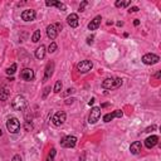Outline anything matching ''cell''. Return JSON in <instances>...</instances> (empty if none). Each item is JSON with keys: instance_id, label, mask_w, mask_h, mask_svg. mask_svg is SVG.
<instances>
[{"instance_id": "1", "label": "cell", "mask_w": 161, "mask_h": 161, "mask_svg": "<svg viewBox=\"0 0 161 161\" xmlns=\"http://www.w3.org/2000/svg\"><path fill=\"white\" fill-rule=\"evenodd\" d=\"M122 79L121 78H106L102 82V87L105 90H116V88L121 87Z\"/></svg>"}, {"instance_id": "2", "label": "cell", "mask_w": 161, "mask_h": 161, "mask_svg": "<svg viewBox=\"0 0 161 161\" xmlns=\"http://www.w3.org/2000/svg\"><path fill=\"white\" fill-rule=\"evenodd\" d=\"M11 107L17 111H23L27 107V100L24 96H17L14 100L11 101Z\"/></svg>"}, {"instance_id": "3", "label": "cell", "mask_w": 161, "mask_h": 161, "mask_svg": "<svg viewBox=\"0 0 161 161\" xmlns=\"http://www.w3.org/2000/svg\"><path fill=\"white\" fill-rule=\"evenodd\" d=\"M6 128H8L9 132L11 134H17V132L20 130V122H19L18 118L15 117H11L6 121Z\"/></svg>"}, {"instance_id": "4", "label": "cell", "mask_w": 161, "mask_h": 161, "mask_svg": "<svg viewBox=\"0 0 161 161\" xmlns=\"http://www.w3.org/2000/svg\"><path fill=\"white\" fill-rule=\"evenodd\" d=\"M142 62L147 65H152L160 62V57L156 54H152V53H149V54H145L142 57Z\"/></svg>"}, {"instance_id": "5", "label": "cell", "mask_w": 161, "mask_h": 161, "mask_svg": "<svg viewBox=\"0 0 161 161\" xmlns=\"http://www.w3.org/2000/svg\"><path fill=\"white\" fill-rule=\"evenodd\" d=\"M92 67H93V64L91 61H82L77 64V71L79 73H87V72H90L92 69Z\"/></svg>"}, {"instance_id": "6", "label": "cell", "mask_w": 161, "mask_h": 161, "mask_svg": "<svg viewBox=\"0 0 161 161\" xmlns=\"http://www.w3.org/2000/svg\"><path fill=\"white\" fill-rule=\"evenodd\" d=\"M100 117H101V108L100 107H93V108L91 110L90 116H88V122L93 125L98 121Z\"/></svg>"}, {"instance_id": "7", "label": "cell", "mask_w": 161, "mask_h": 161, "mask_svg": "<svg viewBox=\"0 0 161 161\" xmlns=\"http://www.w3.org/2000/svg\"><path fill=\"white\" fill-rule=\"evenodd\" d=\"M65 118H67V115H65V112L59 111V112H57L55 115L53 116L52 121H53V124H54L55 126H62V125L65 122Z\"/></svg>"}, {"instance_id": "8", "label": "cell", "mask_w": 161, "mask_h": 161, "mask_svg": "<svg viewBox=\"0 0 161 161\" xmlns=\"http://www.w3.org/2000/svg\"><path fill=\"white\" fill-rule=\"evenodd\" d=\"M61 145L63 147H67V149H72L77 145V137L74 136H65L63 140L61 141Z\"/></svg>"}, {"instance_id": "9", "label": "cell", "mask_w": 161, "mask_h": 161, "mask_svg": "<svg viewBox=\"0 0 161 161\" xmlns=\"http://www.w3.org/2000/svg\"><path fill=\"white\" fill-rule=\"evenodd\" d=\"M20 78L23 81H25V82L33 81V78H34V71H33V69H30V68H24L23 71L20 72Z\"/></svg>"}, {"instance_id": "10", "label": "cell", "mask_w": 161, "mask_h": 161, "mask_svg": "<svg viewBox=\"0 0 161 161\" xmlns=\"http://www.w3.org/2000/svg\"><path fill=\"white\" fill-rule=\"evenodd\" d=\"M35 10H33V9H27V10H24L21 13V19H23L24 21H33L34 19H35Z\"/></svg>"}, {"instance_id": "11", "label": "cell", "mask_w": 161, "mask_h": 161, "mask_svg": "<svg viewBox=\"0 0 161 161\" xmlns=\"http://www.w3.org/2000/svg\"><path fill=\"white\" fill-rule=\"evenodd\" d=\"M53 71H54V62H48L45 67V73H44V78H43V82H47L50 77L53 75Z\"/></svg>"}, {"instance_id": "12", "label": "cell", "mask_w": 161, "mask_h": 161, "mask_svg": "<svg viewBox=\"0 0 161 161\" xmlns=\"http://www.w3.org/2000/svg\"><path fill=\"white\" fill-rule=\"evenodd\" d=\"M122 116H124V112L120 111V110H116V111H113L112 113H107V115H105V117H103V121H105V122H111L115 117L121 118Z\"/></svg>"}, {"instance_id": "13", "label": "cell", "mask_w": 161, "mask_h": 161, "mask_svg": "<svg viewBox=\"0 0 161 161\" xmlns=\"http://www.w3.org/2000/svg\"><path fill=\"white\" fill-rule=\"evenodd\" d=\"M157 142H159V137L156 136V135H152V136L147 137L146 140H145V145H146L147 149H152V147H155Z\"/></svg>"}, {"instance_id": "14", "label": "cell", "mask_w": 161, "mask_h": 161, "mask_svg": "<svg viewBox=\"0 0 161 161\" xmlns=\"http://www.w3.org/2000/svg\"><path fill=\"white\" fill-rule=\"evenodd\" d=\"M47 35H48V38H50L52 40H54L57 38V35H58V30H57L54 24H50L47 27Z\"/></svg>"}, {"instance_id": "15", "label": "cell", "mask_w": 161, "mask_h": 161, "mask_svg": "<svg viewBox=\"0 0 161 161\" xmlns=\"http://www.w3.org/2000/svg\"><path fill=\"white\" fill-rule=\"evenodd\" d=\"M78 20H79V19H78L77 14H71V15H68V18H67V23L71 28H77L78 24H79Z\"/></svg>"}, {"instance_id": "16", "label": "cell", "mask_w": 161, "mask_h": 161, "mask_svg": "<svg viewBox=\"0 0 161 161\" xmlns=\"http://www.w3.org/2000/svg\"><path fill=\"white\" fill-rule=\"evenodd\" d=\"M45 5L47 6H57L59 10H65V9H67L65 4H63V3H61V1H57V0H47Z\"/></svg>"}, {"instance_id": "17", "label": "cell", "mask_w": 161, "mask_h": 161, "mask_svg": "<svg viewBox=\"0 0 161 161\" xmlns=\"http://www.w3.org/2000/svg\"><path fill=\"white\" fill-rule=\"evenodd\" d=\"M101 20H102V18H101V15H97V17L94 18L93 20H91V23L88 24V29H90V30H96L97 28L100 27Z\"/></svg>"}, {"instance_id": "18", "label": "cell", "mask_w": 161, "mask_h": 161, "mask_svg": "<svg viewBox=\"0 0 161 161\" xmlns=\"http://www.w3.org/2000/svg\"><path fill=\"white\" fill-rule=\"evenodd\" d=\"M141 147H142V145H141L140 141H135V142H132L131 146H130L131 154H134V155H137V154L141 151Z\"/></svg>"}, {"instance_id": "19", "label": "cell", "mask_w": 161, "mask_h": 161, "mask_svg": "<svg viewBox=\"0 0 161 161\" xmlns=\"http://www.w3.org/2000/svg\"><path fill=\"white\" fill-rule=\"evenodd\" d=\"M44 57H45V47L44 45L38 47L37 50H35V58L37 59H43Z\"/></svg>"}, {"instance_id": "20", "label": "cell", "mask_w": 161, "mask_h": 161, "mask_svg": "<svg viewBox=\"0 0 161 161\" xmlns=\"http://www.w3.org/2000/svg\"><path fill=\"white\" fill-rule=\"evenodd\" d=\"M9 98V91L5 87L0 88V101H8Z\"/></svg>"}, {"instance_id": "21", "label": "cell", "mask_w": 161, "mask_h": 161, "mask_svg": "<svg viewBox=\"0 0 161 161\" xmlns=\"http://www.w3.org/2000/svg\"><path fill=\"white\" fill-rule=\"evenodd\" d=\"M131 4L130 0H127V1H122V0H117V1L115 3V5L117 6V8H124V6H128Z\"/></svg>"}, {"instance_id": "22", "label": "cell", "mask_w": 161, "mask_h": 161, "mask_svg": "<svg viewBox=\"0 0 161 161\" xmlns=\"http://www.w3.org/2000/svg\"><path fill=\"white\" fill-rule=\"evenodd\" d=\"M40 37H42V34H40V30H35L33 34V37H31V40H33L34 43H38L40 40Z\"/></svg>"}, {"instance_id": "23", "label": "cell", "mask_w": 161, "mask_h": 161, "mask_svg": "<svg viewBox=\"0 0 161 161\" xmlns=\"http://www.w3.org/2000/svg\"><path fill=\"white\" fill-rule=\"evenodd\" d=\"M15 71H17V64H15V63H14V64H11L10 65V67H9L8 69H6V73H8V74H14L15 73Z\"/></svg>"}, {"instance_id": "24", "label": "cell", "mask_w": 161, "mask_h": 161, "mask_svg": "<svg viewBox=\"0 0 161 161\" xmlns=\"http://www.w3.org/2000/svg\"><path fill=\"white\" fill-rule=\"evenodd\" d=\"M62 87H63L62 82L61 81H57V83H55V86H54V92L55 93H59L62 91Z\"/></svg>"}, {"instance_id": "25", "label": "cell", "mask_w": 161, "mask_h": 161, "mask_svg": "<svg viewBox=\"0 0 161 161\" xmlns=\"http://www.w3.org/2000/svg\"><path fill=\"white\" fill-rule=\"evenodd\" d=\"M55 149H52L50 150V152H49V155L48 157H47V161H54V156H55Z\"/></svg>"}, {"instance_id": "26", "label": "cell", "mask_w": 161, "mask_h": 161, "mask_svg": "<svg viewBox=\"0 0 161 161\" xmlns=\"http://www.w3.org/2000/svg\"><path fill=\"white\" fill-rule=\"evenodd\" d=\"M55 50H57V44L54 42H52L49 44V47H48V52L49 53H54Z\"/></svg>"}, {"instance_id": "27", "label": "cell", "mask_w": 161, "mask_h": 161, "mask_svg": "<svg viewBox=\"0 0 161 161\" xmlns=\"http://www.w3.org/2000/svg\"><path fill=\"white\" fill-rule=\"evenodd\" d=\"M24 130L25 131H31L33 130V124H31V122H29V121H27L24 124Z\"/></svg>"}, {"instance_id": "28", "label": "cell", "mask_w": 161, "mask_h": 161, "mask_svg": "<svg viewBox=\"0 0 161 161\" xmlns=\"http://www.w3.org/2000/svg\"><path fill=\"white\" fill-rule=\"evenodd\" d=\"M87 5H88V1H86V0H84V1H82L81 5H79V11H83L84 8H86Z\"/></svg>"}, {"instance_id": "29", "label": "cell", "mask_w": 161, "mask_h": 161, "mask_svg": "<svg viewBox=\"0 0 161 161\" xmlns=\"http://www.w3.org/2000/svg\"><path fill=\"white\" fill-rule=\"evenodd\" d=\"M49 91H50V87H45V88H44V92H43V100H45V98H47V96H48Z\"/></svg>"}, {"instance_id": "30", "label": "cell", "mask_w": 161, "mask_h": 161, "mask_svg": "<svg viewBox=\"0 0 161 161\" xmlns=\"http://www.w3.org/2000/svg\"><path fill=\"white\" fill-rule=\"evenodd\" d=\"M155 128H156V126H155V125H152L151 127H147V128H146V131H145V132H151L152 130H155Z\"/></svg>"}, {"instance_id": "31", "label": "cell", "mask_w": 161, "mask_h": 161, "mask_svg": "<svg viewBox=\"0 0 161 161\" xmlns=\"http://www.w3.org/2000/svg\"><path fill=\"white\" fill-rule=\"evenodd\" d=\"M93 38H94L93 35L88 37V38H87V43H88V44H92V43H93Z\"/></svg>"}, {"instance_id": "32", "label": "cell", "mask_w": 161, "mask_h": 161, "mask_svg": "<svg viewBox=\"0 0 161 161\" xmlns=\"http://www.w3.org/2000/svg\"><path fill=\"white\" fill-rule=\"evenodd\" d=\"M128 11H130V13H136V11H138V8H137V6H132Z\"/></svg>"}, {"instance_id": "33", "label": "cell", "mask_w": 161, "mask_h": 161, "mask_svg": "<svg viewBox=\"0 0 161 161\" xmlns=\"http://www.w3.org/2000/svg\"><path fill=\"white\" fill-rule=\"evenodd\" d=\"M54 25H55V28H57V30H58V31H61V30H62V28H63V27H62V24H61V23H57V24H54Z\"/></svg>"}, {"instance_id": "34", "label": "cell", "mask_w": 161, "mask_h": 161, "mask_svg": "<svg viewBox=\"0 0 161 161\" xmlns=\"http://www.w3.org/2000/svg\"><path fill=\"white\" fill-rule=\"evenodd\" d=\"M13 161H21L20 155H15L14 157H13Z\"/></svg>"}, {"instance_id": "35", "label": "cell", "mask_w": 161, "mask_h": 161, "mask_svg": "<svg viewBox=\"0 0 161 161\" xmlns=\"http://www.w3.org/2000/svg\"><path fill=\"white\" fill-rule=\"evenodd\" d=\"M160 77H161V72L159 71V72H157V73L155 74V78H156V79H159V78H160Z\"/></svg>"}, {"instance_id": "36", "label": "cell", "mask_w": 161, "mask_h": 161, "mask_svg": "<svg viewBox=\"0 0 161 161\" xmlns=\"http://www.w3.org/2000/svg\"><path fill=\"white\" fill-rule=\"evenodd\" d=\"M73 98H71V100H67V102H65V105H69V103H72V102H73Z\"/></svg>"}, {"instance_id": "37", "label": "cell", "mask_w": 161, "mask_h": 161, "mask_svg": "<svg viewBox=\"0 0 161 161\" xmlns=\"http://www.w3.org/2000/svg\"><path fill=\"white\" fill-rule=\"evenodd\" d=\"M93 103H94V98H92V100H91V101H90V102H88V105H90V106H91V105H93Z\"/></svg>"}, {"instance_id": "38", "label": "cell", "mask_w": 161, "mask_h": 161, "mask_svg": "<svg viewBox=\"0 0 161 161\" xmlns=\"http://www.w3.org/2000/svg\"><path fill=\"white\" fill-rule=\"evenodd\" d=\"M134 24H135V25H136V27H137V25H138V24H140V20H137V19H136V20H135V21H134Z\"/></svg>"}, {"instance_id": "39", "label": "cell", "mask_w": 161, "mask_h": 161, "mask_svg": "<svg viewBox=\"0 0 161 161\" xmlns=\"http://www.w3.org/2000/svg\"><path fill=\"white\" fill-rule=\"evenodd\" d=\"M1 134H3V132H1V128H0V136H1Z\"/></svg>"}]
</instances>
